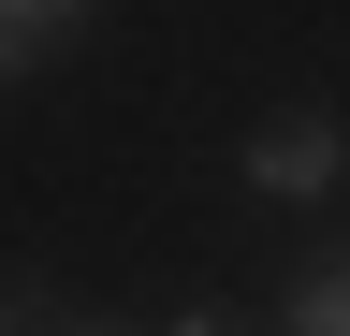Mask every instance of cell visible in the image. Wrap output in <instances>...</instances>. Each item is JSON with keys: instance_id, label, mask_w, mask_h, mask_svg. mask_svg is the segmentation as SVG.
<instances>
[{"instance_id": "obj_1", "label": "cell", "mask_w": 350, "mask_h": 336, "mask_svg": "<svg viewBox=\"0 0 350 336\" xmlns=\"http://www.w3.org/2000/svg\"><path fill=\"white\" fill-rule=\"evenodd\" d=\"M336 176H350V117L292 103V117H262V132H248V190H262V205H321Z\"/></svg>"}, {"instance_id": "obj_5", "label": "cell", "mask_w": 350, "mask_h": 336, "mask_svg": "<svg viewBox=\"0 0 350 336\" xmlns=\"http://www.w3.org/2000/svg\"><path fill=\"white\" fill-rule=\"evenodd\" d=\"M59 336H103V322H59Z\"/></svg>"}, {"instance_id": "obj_4", "label": "cell", "mask_w": 350, "mask_h": 336, "mask_svg": "<svg viewBox=\"0 0 350 336\" xmlns=\"http://www.w3.org/2000/svg\"><path fill=\"white\" fill-rule=\"evenodd\" d=\"M161 336H234V322H204V307H190V322H161Z\"/></svg>"}, {"instance_id": "obj_2", "label": "cell", "mask_w": 350, "mask_h": 336, "mask_svg": "<svg viewBox=\"0 0 350 336\" xmlns=\"http://www.w3.org/2000/svg\"><path fill=\"white\" fill-rule=\"evenodd\" d=\"M88 15H103V0H0V88H29V73L59 59Z\"/></svg>"}, {"instance_id": "obj_6", "label": "cell", "mask_w": 350, "mask_h": 336, "mask_svg": "<svg viewBox=\"0 0 350 336\" xmlns=\"http://www.w3.org/2000/svg\"><path fill=\"white\" fill-rule=\"evenodd\" d=\"M0 336H15V322H0Z\"/></svg>"}, {"instance_id": "obj_3", "label": "cell", "mask_w": 350, "mask_h": 336, "mask_svg": "<svg viewBox=\"0 0 350 336\" xmlns=\"http://www.w3.org/2000/svg\"><path fill=\"white\" fill-rule=\"evenodd\" d=\"M292 336H350V248H321L292 278Z\"/></svg>"}]
</instances>
